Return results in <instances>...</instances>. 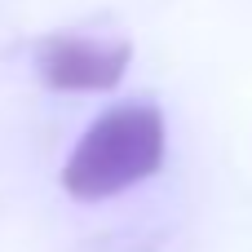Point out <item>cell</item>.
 <instances>
[{
    "label": "cell",
    "instance_id": "1",
    "mask_svg": "<svg viewBox=\"0 0 252 252\" xmlns=\"http://www.w3.org/2000/svg\"><path fill=\"white\" fill-rule=\"evenodd\" d=\"M164 151H168L164 111L151 102H120L102 111L66 155L62 190L75 204L115 199L142 186L146 177H155L164 168Z\"/></svg>",
    "mask_w": 252,
    "mask_h": 252
},
{
    "label": "cell",
    "instance_id": "2",
    "mask_svg": "<svg viewBox=\"0 0 252 252\" xmlns=\"http://www.w3.org/2000/svg\"><path fill=\"white\" fill-rule=\"evenodd\" d=\"M133 62L128 40H97V35H49L35 49V75L58 93H111Z\"/></svg>",
    "mask_w": 252,
    "mask_h": 252
}]
</instances>
